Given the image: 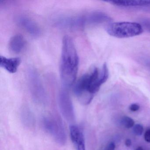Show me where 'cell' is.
I'll use <instances>...</instances> for the list:
<instances>
[{
    "label": "cell",
    "mask_w": 150,
    "mask_h": 150,
    "mask_svg": "<svg viewBox=\"0 0 150 150\" xmlns=\"http://www.w3.org/2000/svg\"><path fill=\"white\" fill-rule=\"evenodd\" d=\"M59 106L63 115L68 120L74 117L73 106L68 93L65 91H61L59 97Z\"/></svg>",
    "instance_id": "6"
},
{
    "label": "cell",
    "mask_w": 150,
    "mask_h": 150,
    "mask_svg": "<svg viewBox=\"0 0 150 150\" xmlns=\"http://www.w3.org/2000/svg\"><path fill=\"white\" fill-rule=\"evenodd\" d=\"M26 43V41L22 35H15L9 40L8 49L13 53H19L23 50Z\"/></svg>",
    "instance_id": "10"
},
{
    "label": "cell",
    "mask_w": 150,
    "mask_h": 150,
    "mask_svg": "<svg viewBox=\"0 0 150 150\" xmlns=\"http://www.w3.org/2000/svg\"><path fill=\"white\" fill-rule=\"evenodd\" d=\"M142 28L150 32V19H146L142 20L141 21Z\"/></svg>",
    "instance_id": "15"
},
{
    "label": "cell",
    "mask_w": 150,
    "mask_h": 150,
    "mask_svg": "<svg viewBox=\"0 0 150 150\" xmlns=\"http://www.w3.org/2000/svg\"><path fill=\"white\" fill-rule=\"evenodd\" d=\"M107 2L121 7L143 8L150 7V1H111Z\"/></svg>",
    "instance_id": "11"
},
{
    "label": "cell",
    "mask_w": 150,
    "mask_h": 150,
    "mask_svg": "<svg viewBox=\"0 0 150 150\" xmlns=\"http://www.w3.org/2000/svg\"><path fill=\"white\" fill-rule=\"evenodd\" d=\"M86 23L96 24L109 22L111 19L107 15L101 12H94L85 16Z\"/></svg>",
    "instance_id": "12"
},
{
    "label": "cell",
    "mask_w": 150,
    "mask_h": 150,
    "mask_svg": "<svg viewBox=\"0 0 150 150\" xmlns=\"http://www.w3.org/2000/svg\"><path fill=\"white\" fill-rule=\"evenodd\" d=\"M29 79L30 90L35 100L39 102H45L46 100L45 91L36 72L34 70H30Z\"/></svg>",
    "instance_id": "5"
},
{
    "label": "cell",
    "mask_w": 150,
    "mask_h": 150,
    "mask_svg": "<svg viewBox=\"0 0 150 150\" xmlns=\"http://www.w3.org/2000/svg\"><path fill=\"white\" fill-rule=\"evenodd\" d=\"M16 22L18 26L34 36L41 35V30L38 24L30 18L25 16H18Z\"/></svg>",
    "instance_id": "7"
},
{
    "label": "cell",
    "mask_w": 150,
    "mask_h": 150,
    "mask_svg": "<svg viewBox=\"0 0 150 150\" xmlns=\"http://www.w3.org/2000/svg\"><path fill=\"white\" fill-rule=\"evenodd\" d=\"M108 77V69L103 68L100 73L96 67L83 74L76 82L74 88V92L79 101L82 104H88Z\"/></svg>",
    "instance_id": "1"
},
{
    "label": "cell",
    "mask_w": 150,
    "mask_h": 150,
    "mask_svg": "<svg viewBox=\"0 0 150 150\" xmlns=\"http://www.w3.org/2000/svg\"><path fill=\"white\" fill-rule=\"evenodd\" d=\"M144 138L146 142L150 143V129H148L145 132L144 135Z\"/></svg>",
    "instance_id": "17"
},
{
    "label": "cell",
    "mask_w": 150,
    "mask_h": 150,
    "mask_svg": "<svg viewBox=\"0 0 150 150\" xmlns=\"http://www.w3.org/2000/svg\"><path fill=\"white\" fill-rule=\"evenodd\" d=\"M136 150H144L143 148H142L141 146H139V147H137V149H136Z\"/></svg>",
    "instance_id": "21"
},
{
    "label": "cell",
    "mask_w": 150,
    "mask_h": 150,
    "mask_svg": "<svg viewBox=\"0 0 150 150\" xmlns=\"http://www.w3.org/2000/svg\"><path fill=\"white\" fill-rule=\"evenodd\" d=\"M121 125L127 129L132 128L135 125V122L131 117L127 116H124L121 118L120 121Z\"/></svg>",
    "instance_id": "13"
},
{
    "label": "cell",
    "mask_w": 150,
    "mask_h": 150,
    "mask_svg": "<svg viewBox=\"0 0 150 150\" xmlns=\"http://www.w3.org/2000/svg\"><path fill=\"white\" fill-rule=\"evenodd\" d=\"M107 33L112 36L117 38L132 37L142 34V26L137 23H113L108 24L106 28Z\"/></svg>",
    "instance_id": "3"
},
{
    "label": "cell",
    "mask_w": 150,
    "mask_h": 150,
    "mask_svg": "<svg viewBox=\"0 0 150 150\" xmlns=\"http://www.w3.org/2000/svg\"><path fill=\"white\" fill-rule=\"evenodd\" d=\"M129 108L131 111H132V112H136L139 109L140 107L138 104H137V103H133L130 106Z\"/></svg>",
    "instance_id": "16"
},
{
    "label": "cell",
    "mask_w": 150,
    "mask_h": 150,
    "mask_svg": "<svg viewBox=\"0 0 150 150\" xmlns=\"http://www.w3.org/2000/svg\"><path fill=\"white\" fill-rule=\"evenodd\" d=\"M79 58L73 40L69 36L63 38L60 63V75L64 86H72L77 77Z\"/></svg>",
    "instance_id": "2"
},
{
    "label": "cell",
    "mask_w": 150,
    "mask_h": 150,
    "mask_svg": "<svg viewBox=\"0 0 150 150\" xmlns=\"http://www.w3.org/2000/svg\"><path fill=\"white\" fill-rule=\"evenodd\" d=\"M43 125L46 130L50 133L59 144H64L66 142L65 133L62 125L55 119L45 118Z\"/></svg>",
    "instance_id": "4"
},
{
    "label": "cell",
    "mask_w": 150,
    "mask_h": 150,
    "mask_svg": "<svg viewBox=\"0 0 150 150\" xmlns=\"http://www.w3.org/2000/svg\"><path fill=\"white\" fill-rule=\"evenodd\" d=\"M115 144L114 142H110L108 144L105 150H115Z\"/></svg>",
    "instance_id": "19"
},
{
    "label": "cell",
    "mask_w": 150,
    "mask_h": 150,
    "mask_svg": "<svg viewBox=\"0 0 150 150\" xmlns=\"http://www.w3.org/2000/svg\"><path fill=\"white\" fill-rule=\"evenodd\" d=\"M133 133L137 136H141L144 132V127L141 125L137 124L133 127Z\"/></svg>",
    "instance_id": "14"
},
{
    "label": "cell",
    "mask_w": 150,
    "mask_h": 150,
    "mask_svg": "<svg viewBox=\"0 0 150 150\" xmlns=\"http://www.w3.org/2000/svg\"><path fill=\"white\" fill-rule=\"evenodd\" d=\"M21 61L19 57L8 58L3 56L0 57V66L10 73H15L17 71Z\"/></svg>",
    "instance_id": "9"
},
{
    "label": "cell",
    "mask_w": 150,
    "mask_h": 150,
    "mask_svg": "<svg viewBox=\"0 0 150 150\" xmlns=\"http://www.w3.org/2000/svg\"><path fill=\"white\" fill-rule=\"evenodd\" d=\"M70 135L76 150H86L84 134L81 129L77 125L70 127Z\"/></svg>",
    "instance_id": "8"
},
{
    "label": "cell",
    "mask_w": 150,
    "mask_h": 150,
    "mask_svg": "<svg viewBox=\"0 0 150 150\" xmlns=\"http://www.w3.org/2000/svg\"><path fill=\"white\" fill-rule=\"evenodd\" d=\"M143 63L150 71V58H145L143 59Z\"/></svg>",
    "instance_id": "18"
},
{
    "label": "cell",
    "mask_w": 150,
    "mask_h": 150,
    "mask_svg": "<svg viewBox=\"0 0 150 150\" xmlns=\"http://www.w3.org/2000/svg\"><path fill=\"white\" fill-rule=\"evenodd\" d=\"M132 144V141L129 139H127L125 141V145L127 147H129Z\"/></svg>",
    "instance_id": "20"
}]
</instances>
